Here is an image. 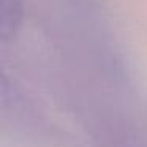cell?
I'll use <instances>...</instances> for the list:
<instances>
[{"mask_svg":"<svg viewBox=\"0 0 147 147\" xmlns=\"http://www.w3.org/2000/svg\"><path fill=\"white\" fill-rule=\"evenodd\" d=\"M22 19V0H0V40H8L16 35Z\"/></svg>","mask_w":147,"mask_h":147,"instance_id":"1","label":"cell"},{"mask_svg":"<svg viewBox=\"0 0 147 147\" xmlns=\"http://www.w3.org/2000/svg\"><path fill=\"white\" fill-rule=\"evenodd\" d=\"M16 103V92L11 84V81L7 78V74L0 70V109L11 108Z\"/></svg>","mask_w":147,"mask_h":147,"instance_id":"2","label":"cell"}]
</instances>
